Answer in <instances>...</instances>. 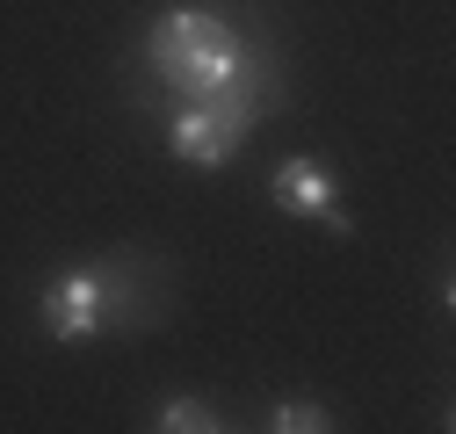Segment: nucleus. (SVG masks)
<instances>
[{
  "label": "nucleus",
  "instance_id": "nucleus-1",
  "mask_svg": "<svg viewBox=\"0 0 456 434\" xmlns=\"http://www.w3.org/2000/svg\"><path fill=\"white\" fill-rule=\"evenodd\" d=\"M145 59L159 73V87H175L189 101H210V94H232V87H261L268 73L254 66V51L224 29L210 8H167L145 36Z\"/></svg>",
  "mask_w": 456,
  "mask_h": 434
},
{
  "label": "nucleus",
  "instance_id": "nucleus-2",
  "mask_svg": "<svg viewBox=\"0 0 456 434\" xmlns=\"http://www.w3.org/2000/svg\"><path fill=\"white\" fill-rule=\"evenodd\" d=\"M275 101V80L261 87H232V94H210V101H182L175 108V124H167V152L189 159V167H224L247 131L261 124V108Z\"/></svg>",
  "mask_w": 456,
  "mask_h": 434
},
{
  "label": "nucleus",
  "instance_id": "nucleus-3",
  "mask_svg": "<svg viewBox=\"0 0 456 434\" xmlns=\"http://www.w3.org/2000/svg\"><path fill=\"white\" fill-rule=\"evenodd\" d=\"M124 311V283L109 268H73V276L44 283V334L51 341H87Z\"/></svg>",
  "mask_w": 456,
  "mask_h": 434
},
{
  "label": "nucleus",
  "instance_id": "nucleus-4",
  "mask_svg": "<svg viewBox=\"0 0 456 434\" xmlns=\"http://www.w3.org/2000/svg\"><path fill=\"white\" fill-rule=\"evenodd\" d=\"M268 196H275V210H290V217H319V225L340 232V239L355 232V217L333 203V174L319 167V159H282L275 181H268Z\"/></svg>",
  "mask_w": 456,
  "mask_h": 434
},
{
  "label": "nucleus",
  "instance_id": "nucleus-5",
  "mask_svg": "<svg viewBox=\"0 0 456 434\" xmlns=\"http://www.w3.org/2000/svg\"><path fill=\"white\" fill-rule=\"evenodd\" d=\"M152 427H167V434H217V427H224V420H217V413H210V406H203V398H167V406H159V420H152Z\"/></svg>",
  "mask_w": 456,
  "mask_h": 434
},
{
  "label": "nucleus",
  "instance_id": "nucleus-6",
  "mask_svg": "<svg viewBox=\"0 0 456 434\" xmlns=\"http://www.w3.org/2000/svg\"><path fill=\"white\" fill-rule=\"evenodd\" d=\"M268 427H275V434H326L333 420H326V406H312V398H282Z\"/></svg>",
  "mask_w": 456,
  "mask_h": 434
}]
</instances>
